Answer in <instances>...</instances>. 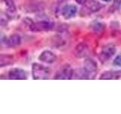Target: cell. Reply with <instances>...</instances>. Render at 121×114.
I'll return each instance as SVG.
<instances>
[{
    "mask_svg": "<svg viewBox=\"0 0 121 114\" xmlns=\"http://www.w3.org/2000/svg\"><path fill=\"white\" fill-rule=\"evenodd\" d=\"M6 40H7V37L4 35L3 33H0V47L2 46L3 44H5Z\"/></svg>",
    "mask_w": 121,
    "mask_h": 114,
    "instance_id": "d6986e66",
    "label": "cell"
},
{
    "mask_svg": "<svg viewBox=\"0 0 121 114\" xmlns=\"http://www.w3.org/2000/svg\"><path fill=\"white\" fill-rule=\"evenodd\" d=\"M86 79H95L97 75L98 66L96 62L91 58L86 59L84 65H83Z\"/></svg>",
    "mask_w": 121,
    "mask_h": 114,
    "instance_id": "3957f363",
    "label": "cell"
},
{
    "mask_svg": "<svg viewBox=\"0 0 121 114\" xmlns=\"http://www.w3.org/2000/svg\"><path fill=\"white\" fill-rule=\"evenodd\" d=\"M28 26L33 32H43L52 30L55 27V23L51 21H39L36 22L31 21Z\"/></svg>",
    "mask_w": 121,
    "mask_h": 114,
    "instance_id": "7a4b0ae2",
    "label": "cell"
},
{
    "mask_svg": "<svg viewBox=\"0 0 121 114\" xmlns=\"http://www.w3.org/2000/svg\"><path fill=\"white\" fill-rule=\"evenodd\" d=\"M116 50H117L116 47L113 44L108 43L107 45L104 46L100 52V59L103 61V62L109 60L115 55Z\"/></svg>",
    "mask_w": 121,
    "mask_h": 114,
    "instance_id": "5b68a950",
    "label": "cell"
},
{
    "mask_svg": "<svg viewBox=\"0 0 121 114\" xmlns=\"http://www.w3.org/2000/svg\"><path fill=\"white\" fill-rule=\"evenodd\" d=\"M101 1L105 2H111L112 0H101Z\"/></svg>",
    "mask_w": 121,
    "mask_h": 114,
    "instance_id": "44dd1931",
    "label": "cell"
},
{
    "mask_svg": "<svg viewBox=\"0 0 121 114\" xmlns=\"http://www.w3.org/2000/svg\"><path fill=\"white\" fill-rule=\"evenodd\" d=\"M120 6H121V0H113V6H112L113 9L114 10L119 9Z\"/></svg>",
    "mask_w": 121,
    "mask_h": 114,
    "instance_id": "ac0fdd59",
    "label": "cell"
},
{
    "mask_svg": "<svg viewBox=\"0 0 121 114\" xmlns=\"http://www.w3.org/2000/svg\"><path fill=\"white\" fill-rule=\"evenodd\" d=\"M74 54L77 58H86L89 54V48L84 43H78L74 49Z\"/></svg>",
    "mask_w": 121,
    "mask_h": 114,
    "instance_id": "52a82bcc",
    "label": "cell"
},
{
    "mask_svg": "<svg viewBox=\"0 0 121 114\" xmlns=\"http://www.w3.org/2000/svg\"><path fill=\"white\" fill-rule=\"evenodd\" d=\"M113 65L114 66H118V67L121 66V53L115 56L114 59L113 61Z\"/></svg>",
    "mask_w": 121,
    "mask_h": 114,
    "instance_id": "e0dca14e",
    "label": "cell"
},
{
    "mask_svg": "<svg viewBox=\"0 0 121 114\" xmlns=\"http://www.w3.org/2000/svg\"><path fill=\"white\" fill-rule=\"evenodd\" d=\"M90 28L95 33H101L105 29V24L100 21H94L90 24Z\"/></svg>",
    "mask_w": 121,
    "mask_h": 114,
    "instance_id": "4fadbf2b",
    "label": "cell"
},
{
    "mask_svg": "<svg viewBox=\"0 0 121 114\" xmlns=\"http://www.w3.org/2000/svg\"><path fill=\"white\" fill-rule=\"evenodd\" d=\"M73 70L69 65L63 66L55 75L54 79L56 80H70L73 78Z\"/></svg>",
    "mask_w": 121,
    "mask_h": 114,
    "instance_id": "277c9868",
    "label": "cell"
},
{
    "mask_svg": "<svg viewBox=\"0 0 121 114\" xmlns=\"http://www.w3.org/2000/svg\"><path fill=\"white\" fill-rule=\"evenodd\" d=\"M6 6V13L9 18H14L16 14V5L13 0H4Z\"/></svg>",
    "mask_w": 121,
    "mask_h": 114,
    "instance_id": "7c38bea8",
    "label": "cell"
},
{
    "mask_svg": "<svg viewBox=\"0 0 121 114\" xmlns=\"http://www.w3.org/2000/svg\"><path fill=\"white\" fill-rule=\"evenodd\" d=\"M89 2V1H88ZM87 2V9H88L91 12H96L101 9V5L96 1H92L88 2Z\"/></svg>",
    "mask_w": 121,
    "mask_h": 114,
    "instance_id": "5bb4252c",
    "label": "cell"
},
{
    "mask_svg": "<svg viewBox=\"0 0 121 114\" xmlns=\"http://www.w3.org/2000/svg\"><path fill=\"white\" fill-rule=\"evenodd\" d=\"M51 71L49 68L39 63L32 65V75L34 80H46L49 78Z\"/></svg>",
    "mask_w": 121,
    "mask_h": 114,
    "instance_id": "6da1fadb",
    "label": "cell"
},
{
    "mask_svg": "<svg viewBox=\"0 0 121 114\" xmlns=\"http://www.w3.org/2000/svg\"><path fill=\"white\" fill-rule=\"evenodd\" d=\"M8 78L11 80H25L27 78L26 72L20 68H14L9 70Z\"/></svg>",
    "mask_w": 121,
    "mask_h": 114,
    "instance_id": "8992f818",
    "label": "cell"
},
{
    "mask_svg": "<svg viewBox=\"0 0 121 114\" xmlns=\"http://www.w3.org/2000/svg\"><path fill=\"white\" fill-rule=\"evenodd\" d=\"M75 1L77 4H79V5H85L89 0H75Z\"/></svg>",
    "mask_w": 121,
    "mask_h": 114,
    "instance_id": "ffe728a7",
    "label": "cell"
},
{
    "mask_svg": "<svg viewBox=\"0 0 121 114\" xmlns=\"http://www.w3.org/2000/svg\"><path fill=\"white\" fill-rule=\"evenodd\" d=\"M121 77V71L108 70L102 72L99 77L100 80H118Z\"/></svg>",
    "mask_w": 121,
    "mask_h": 114,
    "instance_id": "9c48e42d",
    "label": "cell"
},
{
    "mask_svg": "<svg viewBox=\"0 0 121 114\" xmlns=\"http://www.w3.org/2000/svg\"><path fill=\"white\" fill-rule=\"evenodd\" d=\"M21 43V37L17 33H14L7 38L5 45L8 47L14 48L20 46Z\"/></svg>",
    "mask_w": 121,
    "mask_h": 114,
    "instance_id": "8fae6325",
    "label": "cell"
},
{
    "mask_svg": "<svg viewBox=\"0 0 121 114\" xmlns=\"http://www.w3.org/2000/svg\"><path fill=\"white\" fill-rule=\"evenodd\" d=\"M77 12V7L73 4H67L61 9V15L66 19L74 17Z\"/></svg>",
    "mask_w": 121,
    "mask_h": 114,
    "instance_id": "ba28073f",
    "label": "cell"
},
{
    "mask_svg": "<svg viewBox=\"0 0 121 114\" xmlns=\"http://www.w3.org/2000/svg\"><path fill=\"white\" fill-rule=\"evenodd\" d=\"M13 57L11 56H0V67L9 66L13 62Z\"/></svg>",
    "mask_w": 121,
    "mask_h": 114,
    "instance_id": "9a60e30c",
    "label": "cell"
},
{
    "mask_svg": "<svg viewBox=\"0 0 121 114\" xmlns=\"http://www.w3.org/2000/svg\"><path fill=\"white\" fill-rule=\"evenodd\" d=\"M73 78H75V79H86L84 69L82 68V69L74 70L72 79H73Z\"/></svg>",
    "mask_w": 121,
    "mask_h": 114,
    "instance_id": "2e32d148",
    "label": "cell"
},
{
    "mask_svg": "<svg viewBox=\"0 0 121 114\" xmlns=\"http://www.w3.org/2000/svg\"><path fill=\"white\" fill-rule=\"evenodd\" d=\"M57 56L54 52L49 50H45L41 53L39 56V59L41 62H43L48 64H52L55 62Z\"/></svg>",
    "mask_w": 121,
    "mask_h": 114,
    "instance_id": "30bf717a",
    "label": "cell"
}]
</instances>
